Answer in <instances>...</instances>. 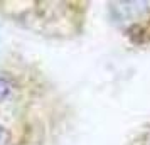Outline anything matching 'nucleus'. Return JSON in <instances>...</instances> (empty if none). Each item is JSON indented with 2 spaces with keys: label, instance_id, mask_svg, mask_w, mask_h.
<instances>
[{
  "label": "nucleus",
  "instance_id": "f257e3e1",
  "mask_svg": "<svg viewBox=\"0 0 150 145\" xmlns=\"http://www.w3.org/2000/svg\"><path fill=\"white\" fill-rule=\"evenodd\" d=\"M10 91H12V83H10V79H8L7 76H4V74H0V101H4V100L10 95Z\"/></svg>",
  "mask_w": 150,
  "mask_h": 145
},
{
  "label": "nucleus",
  "instance_id": "f03ea898",
  "mask_svg": "<svg viewBox=\"0 0 150 145\" xmlns=\"http://www.w3.org/2000/svg\"><path fill=\"white\" fill-rule=\"evenodd\" d=\"M7 142H8V132L5 127L0 125V145H7Z\"/></svg>",
  "mask_w": 150,
  "mask_h": 145
}]
</instances>
